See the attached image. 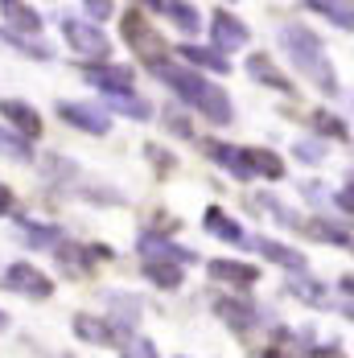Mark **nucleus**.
Instances as JSON below:
<instances>
[{"label":"nucleus","mask_w":354,"mask_h":358,"mask_svg":"<svg viewBox=\"0 0 354 358\" xmlns=\"http://www.w3.org/2000/svg\"><path fill=\"white\" fill-rule=\"evenodd\" d=\"M211 157L231 173V178H239V181H248V178H255L251 173V161H248V148H231V144H214L211 148Z\"/></svg>","instance_id":"obj_16"},{"label":"nucleus","mask_w":354,"mask_h":358,"mask_svg":"<svg viewBox=\"0 0 354 358\" xmlns=\"http://www.w3.org/2000/svg\"><path fill=\"white\" fill-rule=\"evenodd\" d=\"M0 115H4V124L17 128V136H37L41 132V115L21 99H0Z\"/></svg>","instance_id":"obj_12"},{"label":"nucleus","mask_w":354,"mask_h":358,"mask_svg":"<svg viewBox=\"0 0 354 358\" xmlns=\"http://www.w3.org/2000/svg\"><path fill=\"white\" fill-rule=\"evenodd\" d=\"M281 45H284V54H288V62L305 74L318 91H325V95L338 91L334 62L325 58V45H321V37L313 34V29H305V25H284L281 29Z\"/></svg>","instance_id":"obj_1"},{"label":"nucleus","mask_w":354,"mask_h":358,"mask_svg":"<svg viewBox=\"0 0 354 358\" xmlns=\"http://www.w3.org/2000/svg\"><path fill=\"white\" fill-rule=\"evenodd\" d=\"M54 239H62L58 227H41V222H21V243L29 248H50Z\"/></svg>","instance_id":"obj_26"},{"label":"nucleus","mask_w":354,"mask_h":358,"mask_svg":"<svg viewBox=\"0 0 354 358\" xmlns=\"http://www.w3.org/2000/svg\"><path fill=\"white\" fill-rule=\"evenodd\" d=\"M202 227L211 231L214 239H222V243H243V248H248V235H243V227H239L235 218L222 215V206H211V210L202 215Z\"/></svg>","instance_id":"obj_13"},{"label":"nucleus","mask_w":354,"mask_h":358,"mask_svg":"<svg viewBox=\"0 0 354 358\" xmlns=\"http://www.w3.org/2000/svg\"><path fill=\"white\" fill-rule=\"evenodd\" d=\"M144 276L157 288H181V280H185L177 264H144Z\"/></svg>","instance_id":"obj_25"},{"label":"nucleus","mask_w":354,"mask_h":358,"mask_svg":"<svg viewBox=\"0 0 354 358\" xmlns=\"http://www.w3.org/2000/svg\"><path fill=\"white\" fill-rule=\"evenodd\" d=\"M74 334H78L83 342H91V346H115V342H120L115 325L99 322V317H91V313H78V317H74Z\"/></svg>","instance_id":"obj_15"},{"label":"nucleus","mask_w":354,"mask_h":358,"mask_svg":"<svg viewBox=\"0 0 354 358\" xmlns=\"http://www.w3.org/2000/svg\"><path fill=\"white\" fill-rule=\"evenodd\" d=\"M248 248H255L264 259H272V264L288 268L292 276H301V272L309 268V259H305L301 251H297V248H284V243H276V239H248Z\"/></svg>","instance_id":"obj_10"},{"label":"nucleus","mask_w":354,"mask_h":358,"mask_svg":"<svg viewBox=\"0 0 354 358\" xmlns=\"http://www.w3.org/2000/svg\"><path fill=\"white\" fill-rule=\"evenodd\" d=\"M301 161H309V165H321V157H325V144H313V141H297V148H292Z\"/></svg>","instance_id":"obj_31"},{"label":"nucleus","mask_w":354,"mask_h":358,"mask_svg":"<svg viewBox=\"0 0 354 358\" xmlns=\"http://www.w3.org/2000/svg\"><path fill=\"white\" fill-rule=\"evenodd\" d=\"M305 8L321 13V17L334 21L338 29H354V4H346V0H309Z\"/></svg>","instance_id":"obj_20"},{"label":"nucleus","mask_w":354,"mask_h":358,"mask_svg":"<svg viewBox=\"0 0 354 358\" xmlns=\"http://www.w3.org/2000/svg\"><path fill=\"white\" fill-rule=\"evenodd\" d=\"M346 317H354V301H351V305H346Z\"/></svg>","instance_id":"obj_37"},{"label":"nucleus","mask_w":354,"mask_h":358,"mask_svg":"<svg viewBox=\"0 0 354 358\" xmlns=\"http://www.w3.org/2000/svg\"><path fill=\"white\" fill-rule=\"evenodd\" d=\"M313 128H318L321 136H330V141H346V136H351L346 124H342L338 115H330V111H313Z\"/></svg>","instance_id":"obj_29"},{"label":"nucleus","mask_w":354,"mask_h":358,"mask_svg":"<svg viewBox=\"0 0 354 358\" xmlns=\"http://www.w3.org/2000/svg\"><path fill=\"white\" fill-rule=\"evenodd\" d=\"M185 62H194V66H202V71H214V74H227V58L218 54V50H202V45H181L177 50Z\"/></svg>","instance_id":"obj_24"},{"label":"nucleus","mask_w":354,"mask_h":358,"mask_svg":"<svg viewBox=\"0 0 354 358\" xmlns=\"http://www.w3.org/2000/svg\"><path fill=\"white\" fill-rule=\"evenodd\" d=\"M0 17H4V25H13V29H21V34H41V17H37L29 4L8 0V4H0Z\"/></svg>","instance_id":"obj_17"},{"label":"nucleus","mask_w":354,"mask_h":358,"mask_svg":"<svg viewBox=\"0 0 354 358\" xmlns=\"http://www.w3.org/2000/svg\"><path fill=\"white\" fill-rule=\"evenodd\" d=\"M107 103L120 111V115H132V120H153V108L144 103L141 95H111Z\"/></svg>","instance_id":"obj_28"},{"label":"nucleus","mask_w":354,"mask_h":358,"mask_svg":"<svg viewBox=\"0 0 354 358\" xmlns=\"http://www.w3.org/2000/svg\"><path fill=\"white\" fill-rule=\"evenodd\" d=\"M62 34H66V41H71V50L83 54V58H107V54H111V41H107L104 29H95L91 21L66 17V21H62Z\"/></svg>","instance_id":"obj_3"},{"label":"nucleus","mask_w":354,"mask_h":358,"mask_svg":"<svg viewBox=\"0 0 354 358\" xmlns=\"http://www.w3.org/2000/svg\"><path fill=\"white\" fill-rule=\"evenodd\" d=\"M124 41L136 50V58H141L144 66H153V71H161V66H165V41H161V34L144 21L136 8H132V13H124Z\"/></svg>","instance_id":"obj_2"},{"label":"nucleus","mask_w":354,"mask_h":358,"mask_svg":"<svg viewBox=\"0 0 354 358\" xmlns=\"http://www.w3.org/2000/svg\"><path fill=\"white\" fill-rule=\"evenodd\" d=\"M211 37H214V45H218V50H239L251 34H248V25H243L235 13L218 8V13H214V25H211Z\"/></svg>","instance_id":"obj_9"},{"label":"nucleus","mask_w":354,"mask_h":358,"mask_svg":"<svg viewBox=\"0 0 354 358\" xmlns=\"http://www.w3.org/2000/svg\"><path fill=\"white\" fill-rule=\"evenodd\" d=\"M288 292L301 296V301H309V305H325V288H321L318 280H309L305 272H301V276H288Z\"/></svg>","instance_id":"obj_27"},{"label":"nucleus","mask_w":354,"mask_h":358,"mask_svg":"<svg viewBox=\"0 0 354 358\" xmlns=\"http://www.w3.org/2000/svg\"><path fill=\"white\" fill-rule=\"evenodd\" d=\"M161 78L174 87L177 95L185 99V103H194V108H202V99H206V91H211V83L202 78V74H194V71H181V66H174V62H165L161 66Z\"/></svg>","instance_id":"obj_5"},{"label":"nucleus","mask_w":354,"mask_h":358,"mask_svg":"<svg viewBox=\"0 0 354 358\" xmlns=\"http://www.w3.org/2000/svg\"><path fill=\"white\" fill-rule=\"evenodd\" d=\"M0 285L8 288V292H25V296H34V301H45L54 285L37 272L34 264H8L4 268V276H0Z\"/></svg>","instance_id":"obj_4"},{"label":"nucleus","mask_w":354,"mask_h":358,"mask_svg":"<svg viewBox=\"0 0 354 358\" xmlns=\"http://www.w3.org/2000/svg\"><path fill=\"white\" fill-rule=\"evenodd\" d=\"M107 301H111V317L124 325V329H132V325L141 322V301H136V296H128V292H107Z\"/></svg>","instance_id":"obj_23"},{"label":"nucleus","mask_w":354,"mask_h":358,"mask_svg":"<svg viewBox=\"0 0 354 358\" xmlns=\"http://www.w3.org/2000/svg\"><path fill=\"white\" fill-rule=\"evenodd\" d=\"M83 8H87L91 21H107V17H111V4H107V0H87Z\"/></svg>","instance_id":"obj_32"},{"label":"nucleus","mask_w":354,"mask_h":358,"mask_svg":"<svg viewBox=\"0 0 354 358\" xmlns=\"http://www.w3.org/2000/svg\"><path fill=\"white\" fill-rule=\"evenodd\" d=\"M248 161H251V173H255V178H268V181L284 178V161L272 148H248Z\"/></svg>","instance_id":"obj_21"},{"label":"nucleus","mask_w":354,"mask_h":358,"mask_svg":"<svg viewBox=\"0 0 354 358\" xmlns=\"http://www.w3.org/2000/svg\"><path fill=\"white\" fill-rule=\"evenodd\" d=\"M334 202H338V206H342L346 215H354V181H346V185L338 189V198H334Z\"/></svg>","instance_id":"obj_34"},{"label":"nucleus","mask_w":354,"mask_h":358,"mask_svg":"<svg viewBox=\"0 0 354 358\" xmlns=\"http://www.w3.org/2000/svg\"><path fill=\"white\" fill-rule=\"evenodd\" d=\"M206 268H211L214 280H227V285H235V288H251L260 280V272L251 264H235V259H211Z\"/></svg>","instance_id":"obj_14"},{"label":"nucleus","mask_w":354,"mask_h":358,"mask_svg":"<svg viewBox=\"0 0 354 358\" xmlns=\"http://www.w3.org/2000/svg\"><path fill=\"white\" fill-rule=\"evenodd\" d=\"M83 78H87L91 87H99L107 99H111V95H132V71H128V66H87Z\"/></svg>","instance_id":"obj_8"},{"label":"nucleus","mask_w":354,"mask_h":358,"mask_svg":"<svg viewBox=\"0 0 354 358\" xmlns=\"http://www.w3.org/2000/svg\"><path fill=\"white\" fill-rule=\"evenodd\" d=\"M153 161H157V165H161L165 173H169V169H174V165H177L174 157H165V152H157V148H153Z\"/></svg>","instance_id":"obj_36"},{"label":"nucleus","mask_w":354,"mask_h":358,"mask_svg":"<svg viewBox=\"0 0 354 358\" xmlns=\"http://www.w3.org/2000/svg\"><path fill=\"white\" fill-rule=\"evenodd\" d=\"M309 235H318L321 243H334V248H351L354 251V235L346 231V227L330 222V218H313V222H309Z\"/></svg>","instance_id":"obj_22"},{"label":"nucleus","mask_w":354,"mask_h":358,"mask_svg":"<svg viewBox=\"0 0 354 358\" xmlns=\"http://www.w3.org/2000/svg\"><path fill=\"white\" fill-rule=\"evenodd\" d=\"M128 358H157V350H153V342H148V338H132Z\"/></svg>","instance_id":"obj_33"},{"label":"nucleus","mask_w":354,"mask_h":358,"mask_svg":"<svg viewBox=\"0 0 354 358\" xmlns=\"http://www.w3.org/2000/svg\"><path fill=\"white\" fill-rule=\"evenodd\" d=\"M144 8H157L161 17H169L181 34H198V25H202L198 13H194V4H181V0H169V4H144Z\"/></svg>","instance_id":"obj_18"},{"label":"nucleus","mask_w":354,"mask_h":358,"mask_svg":"<svg viewBox=\"0 0 354 358\" xmlns=\"http://www.w3.org/2000/svg\"><path fill=\"white\" fill-rule=\"evenodd\" d=\"M248 74L255 78V83L276 87V91H292V83H288V78L272 66V58H268V54H251V58H248Z\"/></svg>","instance_id":"obj_19"},{"label":"nucleus","mask_w":354,"mask_h":358,"mask_svg":"<svg viewBox=\"0 0 354 358\" xmlns=\"http://www.w3.org/2000/svg\"><path fill=\"white\" fill-rule=\"evenodd\" d=\"M58 115L66 124H74V128L91 132V136H107L111 132V115L104 108H91V103H58Z\"/></svg>","instance_id":"obj_6"},{"label":"nucleus","mask_w":354,"mask_h":358,"mask_svg":"<svg viewBox=\"0 0 354 358\" xmlns=\"http://www.w3.org/2000/svg\"><path fill=\"white\" fill-rule=\"evenodd\" d=\"M0 157H13V161H29V144H25V136H17V132L0 128Z\"/></svg>","instance_id":"obj_30"},{"label":"nucleus","mask_w":354,"mask_h":358,"mask_svg":"<svg viewBox=\"0 0 354 358\" xmlns=\"http://www.w3.org/2000/svg\"><path fill=\"white\" fill-rule=\"evenodd\" d=\"M351 99H354V95H351Z\"/></svg>","instance_id":"obj_38"},{"label":"nucleus","mask_w":354,"mask_h":358,"mask_svg":"<svg viewBox=\"0 0 354 358\" xmlns=\"http://www.w3.org/2000/svg\"><path fill=\"white\" fill-rule=\"evenodd\" d=\"M136 251L148 264H194L198 259L190 248H177L174 239H161V235H144L141 243H136Z\"/></svg>","instance_id":"obj_7"},{"label":"nucleus","mask_w":354,"mask_h":358,"mask_svg":"<svg viewBox=\"0 0 354 358\" xmlns=\"http://www.w3.org/2000/svg\"><path fill=\"white\" fill-rule=\"evenodd\" d=\"M8 210H13V189L0 185V215H8Z\"/></svg>","instance_id":"obj_35"},{"label":"nucleus","mask_w":354,"mask_h":358,"mask_svg":"<svg viewBox=\"0 0 354 358\" xmlns=\"http://www.w3.org/2000/svg\"><path fill=\"white\" fill-rule=\"evenodd\" d=\"M214 313L231 325L235 334H248L251 325H255V305L251 301H239V296H218L214 301Z\"/></svg>","instance_id":"obj_11"}]
</instances>
